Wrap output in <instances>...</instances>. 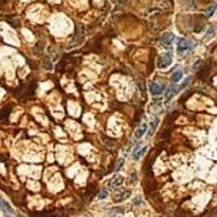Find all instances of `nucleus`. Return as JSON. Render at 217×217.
Segmentation results:
<instances>
[{"label": "nucleus", "mask_w": 217, "mask_h": 217, "mask_svg": "<svg viewBox=\"0 0 217 217\" xmlns=\"http://www.w3.org/2000/svg\"><path fill=\"white\" fill-rule=\"evenodd\" d=\"M172 60H173V56H172V52H165L164 55H161L157 60V66L160 69H165L168 68L170 64H172Z\"/></svg>", "instance_id": "f257e3e1"}, {"label": "nucleus", "mask_w": 217, "mask_h": 217, "mask_svg": "<svg viewBox=\"0 0 217 217\" xmlns=\"http://www.w3.org/2000/svg\"><path fill=\"white\" fill-rule=\"evenodd\" d=\"M130 195H131V191L128 190V189H120L116 191V194H114V201L116 203H120V201H124V200H126L128 198H130Z\"/></svg>", "instance_id": "f03ea898"}, {"label": "nucleus", "mask_w": 217, "mask_h": 217, "mask_svg": "<svg viewBox=\"0 0 217 217\" xmlns=\"http://www.w3.org/2000/svg\"><path fill=\"white\" fill-rule=\"evenodd\" d=\"M192 48V43L187 39H181L180 43H178V51L181 52V54H185V52L190 51Z\"/></svg>", "instance_id": "7ed1b4c3"}, {"label": "nucleus", "mask_w": 217, "mask_h": 217, "mask_svg": "<svg viewBox=\"0 0 217 217\" xmlns=\"http://www.w3.org/2000/svg\"><path fill=\"white\" fill-rule=\"evenodd\" d=\"M149 91H151V94L155 95V96L160 95V94H163V91H164V86L156 83V82H151V83H149Z\"/></svg>", "instance_id": "20e7f679"}, {"label": "nucleus", "mask_w": 217, "mask_h": 217, "mask_svg": "<svg viewBox=\"0 0 217 217\" xmlns=\"http://www.w3.org/2000/svg\"><path fill=\"white\" fill-rule=\"evenodd\" d=\"M209 72H211V61H208L207 64L199 70V74H198V77H199L200 79H205L207 77H208L209 74Z\"/></svg>", "instance_id": "39448f33"}, {"label": "nucleus", "mask_w": 217, "mask_h": 217, "mask_svg": "<svg viewBox=\"0 0 217 217\" xmlns=\"http://www.w3.org/2000/svg\"><path fill=\"white\" fill-rule=\"evenodd\" d=\"M173 39H174V35H173L172 33H168V34L161 37V44L165 47H170L173 43Z\"/></svg>", "instance_id": "423d86ee"}, {"label": "nucleus", "mask_w": 217, "mask_h": 217, "mask_svg": "<svg viewBox=\"0 0 217 217\" xmlns=\"http://www.w3.org/2000/svg\"><path fill=\"white\" fill-rule=\"evenodd\" d=\"M124 181H125V178L122 177V176H116L114 178H113V181L109 183V186L110 187H113V189H116V187H120L124 183Z\"/></svg>", "instance_id": "0eeeda50"}, {"label": "nucleus", "mask_w": 217, "mask_h": 217, "mask_svg": "<svg viewBox=\"0 0 217 217\" xmlns=\"http://www.w3.org/2000/svg\"><path fill=\"white\" fill-rule=\"evenodd\" d=\"M177 91H178V87H177L176 85H172V87L168 89V91H166V96H165L166 102H169L170 98H173V96H174V95L177 94Z\"/></svg>", "instance_id": "6e6552de"}, {"label": "nucleus", "mask_w": 217, "mask_h": 217, "mask_svg": "<svg viewBox=\"0 0 217 217\" xmlns=\"http://www.w3.org/2000/svg\"><path fill=\"white\" fill-rule=\"evenodd\" d=\"M172 7H173V3L169 2V0H161V3L159 4V8L163 9V11H169Z\"/></svg>", "instance_id": "1a4fd4ad"}, {"label": "nucleus", "mask_w": 217, "mask_h": 217, "mask_svg": "<svg viewBox=\"0 0 217 217\" xmlns=\"http://www.w3.org/2000/svg\"><path fill=\"white\" fill-rule=\"evenodd\" d=\"M56 212L55 211H43L40 213H35L34 217H55Z\"/></svg>", "instance_id": "9d476101"}, {"label": "nucleus", "mask_w": 217, "mask_h": 217, "mask_svg": "<svg viewBox=\"0 0 217 217\" xmlns=\"http://www.w3.org/2000/svg\"><path fill=\"white\" fill-rule=\"evenodd\" d=\"M146 130H147V125H142L141 128H139L137 131H135V138H141L142 135H144V133H146Z\"/></svg>", "instance_id": "9b49d317"}, {"label": "nucleus", "mask_w": 217, "mask_h": 217, "mask_svg": "<svg viewBox=\"0 0 217 217\" xmlns=\"http://www.w3.org/2000/svg\"><path fill=\"white\" fill-rule=\"evenodd\" d=\"M181 78H182V72L181 70H177L172 75V82H173V83H176V82H178Z\"/></svg>", "instance_id": "f8f14e48"}, {"label": "nucleus", "mask_w": 217, "mask_h": 217, "mask_svg": "<svg viewBox=\"0 0 217 217\" xmlns=\"http://www.w3.org/2000/svg\"><path fill=\"white\" fill-rule=\"evenodd\" d=\"M11 107H5V108H3V110H2V121H4V120H7L8 118V116H9V112H11Z\"/></svg>", "instance_id": "ddd939ff"}, {"label": "nucleus", "mask_w": 217, "mask_h": 217, "mask_svg": "<svg viewBox=\"0 0 217 217\" xmlns=\"http://www.w3.org/2000/svg\"><path fill=\"white\" fill-rule=\"evenodd\" d=\"M216 9H217V3H215L213 5H211L208 9H207V12H205V17H211L212 14H213L216 12Z\"/></svg>", "instance_id": "4468645a"}, {"label": "nucleus", "mask_w": 217, "mask_h": 217, "mask_svg": "<svg viewBox=\"0 0 217 217\" xmlns=\"http://www.w3.org/2000/svg\"><path fill=\"white\" fill-rule=\"evenodd\" d=\"M200 66H203V60H201V59H196L195 64L192 65V69H194V70H198V69L200 68Z\"/></svg>", "instance_id": "2eb2a0df"}, {"label": "nucleus", "mask_w": 217, "mask_h": 217, "mask_svg": "<svg viewBox=\"0 0 217 217\" xmlns=\"http://www.w3.org/2000/svg\"><path fill=\"white\" fill-rule=\"evenodd\" d=\"M146 149H147V147H143L141 151H138V152H135V155H134V160H139L141 159V156L143 155L144 152H146Z\"/></svg>", "instance_id": "dca6fc26"}, {"label": "nucleus", "mask_w": 217, "mask_h": 217, "mask_svg": "<svg viewBox=\"0 0 217 217\" xmlns=\"http://www.w3.org/2000/svg\"><path fill=\"white\" fill-rule=\"evenodd\" d=\"M157 124H159V120H153V122L151 124L152 126H151V129H149V131H148V135L151 137L152 135V133H153V130L156 129V126H157Z\"/></svg>", "instance_id": "f3484780"}, {"label": "nucleus", "mask_w": 217, "mask_h": 217, "mask_svg": "<svg viewBox=\"0 0 217 217\" xmlns=\"http://www.w3.org/2000/svg\"><path fill=\"white\" fill-rule=\"evenodd\" d=\"M2 207H3V211L4 212H5V211L7 212H12V208L5 203V201H4V199H2Z\"/></svg>", "instance_id": "a211bd4d"}, {"label": "nucleus", "mask_w": 217, "mask_h": 217, "mask_svg": "<svg viewBox=\"0 0 217 217\" xmlns=\"http://www.w3.org/2000/svg\"><path fill=\"white\" fill-rule=\"evenodd\" d=\"M43 66H44L46 69H51V68H52L50 59H44V60H43Z\"/></svg>", "instance_id": "6ab92c4d"}, {"label": "nucleus", "mask_w": 217, "mask_h": 217, "mask_svg": "<svg viewBox=\"0 0 217 217\" xmlns=\"http://www.w3.org/2000/svg\"><path fill=\"white\" fill-rule=\"evenodd\" d=\"M42 48H43V43H42V42H39V43H38V47H37V46L34 47L35 54H40V52H42Z\"/></svg>", "instance_id": "aec40b11"}, {"label": "nucleus", "mask_w": 217, "mask_h": 217, "mask_svg": "<svg viewBox=\"0 0 217 217\" xmlns=\"http://www.w3.org/2000/svg\"><path fill=\"white\" fill-rule=\"evenodd\" d=\"M107 195H108L107 190H103V191H100V192H99L98 198H99V199H105V198H107Z\"/></svg>", "instance_id": "412c9836"}, {"label": "nucleus", "mask_w": 217, "mask_h": 217, "mask_svg": "<svg viewBox=\"0 0 217 217\" xmlns=\"http://www.w3.org/2000/svg\"><path fill=\"white\" fill-rule=\"evenodd\" d=\"M122 165H124V159H121V160H118V163H117V166L114 168V170L117 172V170H120V168H122Z\"/></svg>", "instance_id": "4be33fe9"}, {"label": "nucleus", "mask_w": 217, "mask_h": 217, "mask_svg": "<svg viewBox=\"0 0 217 217\" xmlns=\"http://www.w3.org/2000/svg\"><path fill=\"white\" fill-rule=\"evenodd\" d=\"M133 201H134V204H141L142 199H141V198H139V196H137V198H135V199H134Z\"/></svg>", "instance_id": "5701e85b"}, {"label": "nucleus", "mask_w": 217, "mask_h": 217, "mask_svg": "<svg viewBox=\"0 0 217 217\" xmlns=\"http://www.w3.org/2000/svg\"><path fill=\"white\" fill-rule=\"evenodd\" d=\"M189 81H190V78H187L185 82H183V83H182V87H185V86H186L187 83H189Z\"/></svg>", "instance_id": "b1692460"}, {"label": "nucleus", "mask_w": 217, "mask_h": 217, "mask_svg": "<svg viewBox=\"0 0 217 217\" xmlns=\"http://www.w3.org/2000/svg\"><path fill=\"white\" fill-rule=\"evenodd\" d=\"M118 2H120V4H121V5H124V4H126L128 0H118Z\"/></svg>", "instance_id": "393cba45"}, {"label": "nucleus", "mask_w": 217, "mask_h": 217, "mask_svg": "<svg viewBox=\"0 0 217 217\" xmlns=\"http://www.w3.org/2000/svg\"><path fill=\"white\" fill-rule=\"evenodd\" d=\"M200 2H203V3H208V2H211V0H200Z\"/></svg>", "instance_id": "a878e982"}, {"label": "nucleus", "mask_w": 217, "mask_h": 217, "mask_svg": "<svg viewBox=\"0 0 217 217\" xmlns=\"http://www.w3.org/2000/svg\"><path fill=\"white\" fill-rule=\"evenodd\" d=\"M5 217H12V216H9V215H8V213H7V215H5Z\"/></svg>", "instance_id": "bb28decb"}, {"label": "nucleus", "mask_w": 217, "mask_h": 217, "mask_svg": "<svg viewBox=\"0 0 217 217\" xmlns=\"http://www.w3.org/2000/svg\"><path fill=\"white\" fill-rule=\"evenodd\" d=\"M4 2H5V0H2V3H4Z\"/></svg>", "instance_id": "cd10ccee"}]
</instances>
